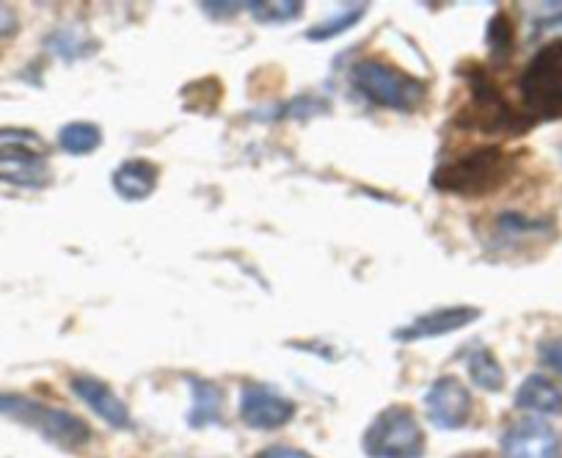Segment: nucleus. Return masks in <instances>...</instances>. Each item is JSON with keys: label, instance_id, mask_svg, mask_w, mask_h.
<instances>
[{"label": "nucleus", "instance_id": "412c9836", "mask_svg": "<svg viewBox=\"0 0 562 458\" xmlns=\"http://www.w3.org/2000/svg\"><path fill=\"white\" fill-rule=\"evenodd\" d=\"M42 147V136L25 127H0V153L3 149H36Z\"/></svg>", "mask_w": 562, "mask_h": 458}, {"label": "nucleus", "instance_id": "6e6552de", "mask_svg": "<svg viewBox=\"0 0 562 458\" xmlns=\"http://www.w3.org/2000/svg\"><path fill=\"white\" fill-rule=\"evenodd\" d=\"M295 417V403L270 387L246 384L240 395V420L254 431H276Z\"/></svg>", "mask_w": 562, "mask_h": 458}, {"label": "nucleus", "instance_id": "f3484780", "mask_svg": "<svg viewBox=\"0 0 562 458\" xmlns=\"http://www.w3.org/2000/svg\"><path fill=\"white\" fill-rule=\"evenodd\" d=\"M102 144V131L94 122H69L58 131V147L67 155H91Z\"/></svg>", "mask_w": 562, "mask_h": 458}, {"label": "nucleus", "instance_id": "7ed1b4c3", "mask_svg": "<svg viewBox=\"0 0 562 458\" xmlns=\"http://www.w3.org/2000/svg\"><path fill=\"white\" fill-rule=\"evenodd\" d=\"M521 100L529 122L562 120V34L546 42L521 72Z\"/></svg>", "mask_w": 562, "mask_h": 458}, {"label": "nucleus", "instance_id": "9b49d317", "mask_svg": "<svg viewBox=\"0 0 562 458\" xmlns=\"http://www.w3.org/2000/svg\"><path fill=\"white\" fill-rule=\"evenodd\" d=\"M72 392L97 414V417L105 420L108 425L113 428L124 431V428H133V420H130V409L116 392L111 390L108 384L102 381L91 379V376H75L72 379Z\"/></svg>", "mask_w": 562, "mask_h": 458}, {"label": "nucleus", "instance_id": "5701e85b", "mask_svg": "<svg viewBox=\"0 0 562 458\" xmlns=\"http://www.w3.org/2000/svg\"><path fill=\"white\" fill-rule=\"evenodd\" d=\"M18 29H20L18 14H14L9 7H3V3H0V40H9V36H14V34H18Z\"/></svg>", "mask_w": 562, "mask_h": 458}, {"label": "nucleus", "instance_id": "a211bd4d", "mask_svg": "<svg viewBox=\"0 0 562 458\" xmlns=\"http://www.w3.org/2000/svg\"><path fill=\"white\" fill-rule=\"evenodd\" d=\"M364 12H367V3L342 9V12L331 14V18L323 20V23L312 25V29L306 31V40H310V42H328V40H334V36H342L345 31H350L353 25L361 23Z\"/></svg>", "mask_w": 562, "mask_h": 458}, {"label": "nucleus", "instance_id": "f257e3e1", "mask_svg": "<svg viewBox=\"0 0 562 458\" xmlns=\"http://www.w3.org/2000/svg\"><path fill=\"white\" fill-rule=\"evenodd\" d=\"M513 175V158L502 147H477L456 160L436 166L430 186L445 193H461V197H483L505 186Z\"/></svg>", "mask_w": 562, "mask_h": 458}, {"label": "nucleus", "instance_id": "dca6fc26", "mask_svg": "<svg viewBox=\"0 0 562 458\" xmlns=\"http://www.w3.org/2000/svg\"><path fill=\"white\" fill-rule=\"evenodd\" d=\"M469 376L485 392H499L505 387V370H502L496 354L485 346H477L469 354Z\"/></svg>", "mask_w": 562, "mask_h": 458}, {"label": "nucleus", "instance_id": "423d86ee", "mask_svg": "<svg viewBox=\"0 0 562 458\" xmlns=\"http://www.w3.org/2000/svg\"><path fill=\"white\" fill-rule=\"evenodd\" d=\"M469 89H472V102H469L467 111L461 113V122H467L463 127H474V131L483 133H502V136H518V133H524L532 125L527 116H518V113L507 105V100L499 94V89L485 78L483 69L469 72Z\"/></svg>", "mask_w": 562, "mask_h": 458}, {"label": "nucleus", "instance_id": "39448f33", "mask_svg": "<svg viewBox=\"0 0 562 458\" xmlns=\"http://www.w3.org/2000/svg\"><path fill=\"white\" fill-rule=\"evenodd\" d=\"M361 445L370 458H419L425 453V434L408 409L392 406L372 420Z\"/></svg>", "mask_w": 562, "mask_h": 458}, {"label": "nucleus", "instance_id": "1a4fd4ad", "mask_svg": "<svg viewBox=\"0 0 562 458\" xmlns=\"http://www.w3.org/2000/svg\"><path fill=\"white\" fill-rule=\"evenodd\" d=\"M560 436L540 420H521L502 436V456L505 458H560Z\"/></svg>", "mask_w": 562, "mask_h": 458}, {"label": "nucleus", "instance_id": "6ab92c4d", "mask_svg": "<svg viewBox=\"0 0 562 458\" xmlns=\"http://www.w3.org/2000/svg\"><path fill=\"white\" fill-rule=\"evenodd\" d=\"M248 9L254 12V20L265 25L293 23V20H299L304 14V3H299V0H284V3L259 0V3H248Z\"/></svg>", "mask_w": 562, "mask_h": 458}, {"label": "nucleus", "instance_id": "f03ea898", "mask_svg": "<svg viewBox=\"0 0 562 458\" xmlns=\"http://www.w3.org/2000/svg\"><path fill=\"white\" fill-rule=\"evenodd\" d=\"M350 83L364 100L381 108L411 113L428 97V83L378 58H364L350 69Z\"/></svg>", "mask_w": 562, "mask_h": 458}, {"label": "nucleus", "instance_id": "393cba45", "mask_svg": "<svg viewBox=\"0 0 562 458\" xmlns=\"http://www.w3.org/2000/svg\"><path fill=\"white\" fill-rule=\"evenodd\" d=\"M204 12H237L240 3H202Z\"/></svg>", "mask_w": 562, "mask_h": 458}, {"label": "nucleus", "instance_id": "b1692460", "mask_svg": "<svg viewBox=\"0 0 562 458\" xmlns=\"http://www.w3.org/2000/svg\"><path fill=\"white\" fill-rule=\"evenodd\" d=\"M257 458H315V456H310V453H304V450H295V447L276 445V447H268V450L259 453Z\"/></svg>", "mask_w": 562, "mask_h": 458}, {"label": "nucleus", "instance_id": "aec40b11", "mask_svg": "<svg viewBox=\"0 0 562 458\" xmlns=\"http://www.w3.org/2000/svg\"><path fill=\"white\" fill-rule=\"evenodd\" d=\"M485 42H488V51L496 62H507V56L513 53V25L505 14H496L488 23L485 31Z\"/></svg>", "mask_w": 562, "mask_h": 458}, {"label": "nucleus", "instance_id": "0eeeda50", "mask_svg": "<svg viewBox=\"0 0 562 458\" xmlns=\"http://www.w3.org/2000/svg\"><path fill=\"white\" fill-rule=\"evenodd\" d=\"M425 409H428V420L436 428L458 431L472 417V392L456 376H441L425 395Z\"/></svg>", "mask_w": 562, "mask_h": 458}, {"label": "nucleus", "instance_id": "ddd939ff", "mask_svg": "<svg viewBox=\"0 0 562 458\" xmlns=\"http://www.w3.org/2000/svg\"><path fill=\"white\" fill-rule=\"evenodd\" d=\"M158 166L149 164V160H124L111 177L113 191L119 193V199L124 202H144V199L153 197V191L158 188Z\"/></svg>", "mask_w": 562, "mask_h": 458}, {"label": "nucleus", "instance_id": "20e7f679", "mask_svg": "<svg viewBox=\"0 0 562 458\" xmlns=\"http://www.w3.org/2000/svg\"><path fill=\"white\" fill-rule=\"evenodd\" d=\"M0 414L12 417L18 423L29 425L36 434L45 436L53 445L64 447V450H80L89 445L91 428L80 417L64 409H53L47 403L34 401L25 395H12V392H0Z\"/></svg>", "mask_w": 562, "mask_h": 458}, {"label": "nucleus", "instance_id": "2eb2a0df", "mask_svg": "<svg viewBox=\"0 0 562 458\" xmlns=\"http://www.w3.org/2000/svg\"><path fill=\"white\" fill-rule=\"evenodd\" d=\"M193 395L191 414H188V425L191 428H204L210 423H218L221 409H224V390L215 381L207 379H188Z\"/></svg>", "mask_w": 562, "mask_h": 458}, {"label": "nucleus", "instance_id": "4be33fe9", "mask_svg": "<svg viewBox=\"0 0 562 458\" xmlns=\"http://www.w3.org/2000/svg\"><path fill=\"white\" fill-rule=\"evenodd\" d=\"M538 357L546 368H551L562 379V339H546V343H540Z\"/></svg>", "mask_w": 562, "mask_h": 458}, {"label": "nucleus", "instance_id": "4468645a", "mask_svg": "<svg viewBox=\"0 0 562 458\" xmlns=\"http://www.w3.org/2000/svg\"><path fill=\"white\" fill-rule=\"evenodd\" d=\"M516 406L535 414H562V390L546 376L532 373L518 387Z\"/></svg>", "mask_w": 562, "mask_h": 458}, {"label": "nucleus", "instance_id": "9d476101", "mask_svg": "<svg viewBox=\"0 0 562 458\" xmlns=\"http://www.w3.org/2000/svg\"><path fill=\"white\" fill-rule=\"evenodd\" d=\"M483 312L477 306H445V310H434L428 315H419L416 321H411L408 326L394 328L392 337L400 343H414V339H430V337H445V334L458 332V328H467L469 323H474Z\"/></svg>", "mask_w": 562, "mask_h": 458}, {"label": "nucleus", "instance_id": "f8f14e48", "mask_svg": "<svg viewBox=\"0 0 562 458\" xmlns=\"http://www.w3.org/2000/svg\"><path fill=\"white\" fill-rule=\"evenodd\" d=\"M0 182L40 191L53 182L50 164L34 149H3L0 153Z\"/></svg>", "mask_w": 562, "mask_h": 458}]
</instances>
